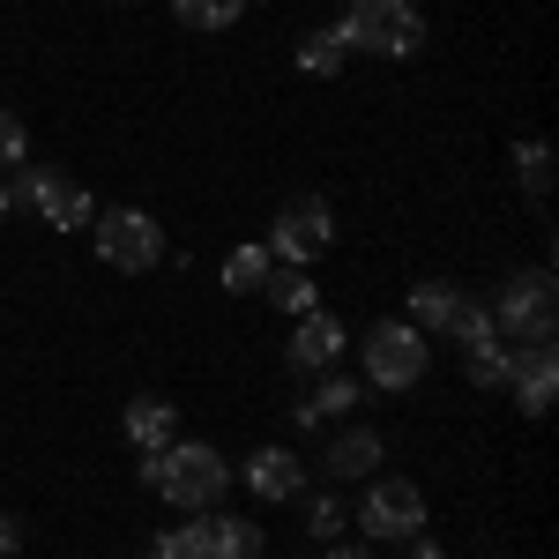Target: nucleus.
Wrapping results in <instances>:
<instances>
[{"label":"nucleus","instance_id":"12","mask_svg":"<svg viewBox=\"0 0 559 559\" xmlns=\"http://www.w3.org/2000/svg\"><path fill=\"white\" fill-rule=\"evenodd\" d=\"M173 432H179V403H165V395H134L128 403V440L142 448V455L173 448Z\"/></svg>","mask_w":559,"mask_h":559},{"label":"nucleus","instance_id":"13","mask_svg":"<svg viewBox=\"0 0 559 559\" xmlns=\"http://www.w3.org/2000/svg\"><path fill=\"white\" fill-rule=\"evenodd\" d=\"M373 471H381V432L350 426L329 440V477H373Z\"/></svg>","mask_w":559,"mask_h":559},{"label":"nucleus","instance_id":"30","mask_svg":"<svg viewBox=\"0 0 559 559\" xmlns=\"http://www.w3.org/2000/svg\"><path fill=\"white\" fill-rule=\"evenodd\" d=\"M8 210H15V202H8V187H0V216H8Z\"/></svg>","mask_w":559,"mask_h":559},{"label":"nucleus","instance_id":"2","mask_svg":"<svg viewBox=\"0 0 559 559\" xmlns=\"http://www.w3.org/2000/svg\"><path fill=\"white\" fill-rule=\"evenodd\" d=\"M485 313H492V336H500V344H552V329H559L552 276H545V269L508 276V284H500V306H485Z\"/></svg>","mask_w":559,"mask_h":559},{"label":"nucleus","instance_id":"10","mask_svg":"<svg viewBox=\"0 0 559 559\" xmlns=\"http://www.w3.org/2000/svg\"><path fill=\"white\" fill-rule=\"evenodd\" d=\"M344 344H350L344 321L313 306V313H299V336H292V350H284V358H292V373H321V366H336V350H344Z\"/></svg>","mask_w":559,"mask_h":559},{"label":"nucleus","instance_id":"28","mask_svg":"<svg viewBox=\"0 0 559 559\" xmlns=\"http://www.w3.org/2000/svg\"><path fill=\"white\" fill-rule=\"evenodd\" d=\"M411 559H448V552H440V545H426V530H418V537H411Z\"/></svg>","mask_w":559,"mask_h":559},{"label":"nucleus","instance_id":"20","mask_svg":"<svg viewBox=\"0 0 559 559\" xmlns=\"http://www.w3.org/2000/svg\"><path fill=\"white\" fill-rule=\"evenodd\" d=\"M448 306H455V284H411V329H448Z\"/></svg>","mask_w":559,"mask_h":559},{"label":"nucleus","instance_id":"8","mask_svg":"<svg viewBox=\"0 0 559 559\" xmlns=\"http://www.w3.org/2000/svg\"><path fill=\"white\" fill-rule=\"evenodd\" d=\"M358 522H366L373 537H418V530H426V492H418L411 477H373Z\"/></svg>","mask_w":559,"mask_h":559},{"label":"nucleus","instance_id":"21","mask_svg":"<svg viewBox=\"0 0 559 559\" xmlns=\"http://www.w3.org/2000/svg\"><path fill=\"white\" fill-rule=\"evenodd\" d=\"M150 559H216L210 522H179L173 537H157V552H150Z\"/></svg>","mask_w":559,"mask_h":559},{"label":"nucleus","instance_id":"7","mask_svg":"<svg viewBox=\"0 0 559 559\" xmlns=\"http://www.w3.org/2000/svg\"><path fill=\"white\" fill-rule=\"evenodd\" d=\"M8 202H31V210H38L52 231H83L90 216H97V202H90L75 179H60V173H15Z\"/></svg>","mask_w":559,"mask_h":559},{"label":"nucleus","instance_id":"17","mask_svg":"<svg viewBox=\"0 0 559 559\" xmlns=\"http://www.w3.org/2000/svg\"><path fill=\"white\" fill-rule=\"evenodd\" d=\"M269 247H231V261H224V292H261L269 284Z\"/></svg>","mask_w":559,"mask_h":559},{"label":"nucleus","instance_id":"19","mask_svg":"<svg viewBox=\"0 0 559 559\" xmlns=\"http://www.w3.org/2000/svg\"><path fill=\"white\" fill-rule=\"evenodd\" d=\"M173 8H179L187 31H231L247 15V0H173Z\"/></svg>","mask_w":559,"mask_h":559},{"label":"nucleus","instance_id":"14","mask_svg":"<svg viewBox=\"0 0 559 559\" xmlns=\"http://www.w3.org/2000/svg\"><path fill=\"white\" fill-rule=\"evenodd\" d=\"M210 545H216V559H261V530H254V522H239V515H216L210 522Z\"/></svg>","mask_w":559,"mask_h":559},{"label":"nucleus","instance_id":"1","mask_svg":"<svg viewBox=\"0 0 559 559\" xmlns=\"http://www.w3.org/2000/svg\"><path fill=\"white\" fill-rule=\"evenodd\" d=\"M142 485H150L157 500H173L179 515H202V508L224 500L231 471H224V455L202 448V440H173V448H157V455L142 463Z\"/></svg>","mask_w":559,"mask_h":559},{"label":"nucleus","instance_id":"24","mask_svg":"<svg viewBox=\"0 0 559 559\" xmlns=\"http://www.w3.org/2000/svg\"><path fill=\"white\" fill-rule=\"evenodd\" d=\"M515 173H522V187L545 202V187H552V150H545V142H522V150H515Z\"/></svg>","mask_w":559,"mask_h":559},{"label":"nucleus","instance_id":"6","mask_svg":"<svg viewBox=\"0 0 559 559\" xmlns=\"http://www.w3.org/2000/svg\"><path fill=\"white\" fill-rule=\"evenodd\" d=\"M329 247H336V216H329V202H321V194H299L292 210H276L269 261H292V269H306V261L329 254Z\"/></svg>","mask_w":559,"mask_h":559},{"label":"nucleus","instance_id":"23","mask_svg":"<svg viewBox=\"0 0 559 559\" xmlns=\"http://www.w3.org/2000/svg\"><path fill=\"white\" fill-rule=\"evenodd\" d=\"M350 403H358V388H350L344 373H336V381H321V388H313V395L299 403V418L313 426V418H336V411H350Z\"/></svg>","mask_w":559,"mask_h":559},{"label":"nucleus","instance_id":"29","mask_svg":"<svg viewBox=\"0 0 559 559\" xmlns=\"http://www.w3.org/2000/svg\"><path fill=\"white\" fill-rule=\"evenodd\" d=\"M329 559H373L366 545H329Z\"/></svg>","mask_w":559,"mask_h":559},{"label":"nucleus","instance_id":"16","mask_svg":"<svg viewBox=\"0 0 559 559\" xmlns=\"http://www.w3.org/2000/svg\"><path fill=\"white\" fill-rule=\"evenodd\" d=\"M440 336H455L463 350H471V344H492V313H485L477 299H463V292H455V306H448V329H440Z\"/></svg>","mask_w":559,"mask_h":559},{"label":"nucleus","instance_id":"15","mask_svg":"<svg viewBox=\"0 0 559 559\" xmlns=\"http://www.w3.org/2000/svg\"><path fill=\"white\" fill-rule=\"evenodd\" d=\"M508 373H515V344H471V388H508Z\"/></svg>","mask_w":559,"mask_h":559},{"label":"nucleus","instance_id":"9","mask_svg":"<svg viewBox=\"0 0 559 559\" xmlns=\"http://www.w3.org/2000/svg\"><path fill=\"white\" fill-rule=\"evenodd\" d=\"M508 388H515V403L530 411V418H545V411H552V388H559V358H552V344H522V350H515V373H508Z\"/></svg>","mask_w":559,"mask_h":559},{"label":"nucleus","instance_id":"4","mask_svg":"<svg viewBox=\"0 0 559 559\" xmlns=\"http://www.w3.org/2000/svg\"><path fill=\"white\" fill-rule=\"evenodd\" d=\"M90 224H97V261L120 269V276H142V269L165 261V231H157L150 210H105V216H90Z\"/></svg>","mask_w":559,"mask_h":559},{"label":"nucleus","instance_id":"3","mask_svg":"<svg viewBox=\"0 0 559 559\" xmlns=\"http://www.w3.org/2000/svg\"><path fill=\"white\" fill-rule=\"evenodd\" d=\"M344 45L373 52V60H411L426 45V15L411 0H358L350 23H344Z\"/></svg>","mask_w":559,"mask_h":559},{"label":"nucleus","instance_id":"22","mask_svg":"<svg viewBox=\"0 0 559 559\" xmlns=\"http://www.w3.org/2000/svg\"><path fill=\"white\" fill-rule=\"evenodd\" d=\"M299 68L306 75H336V68H344V31H313V38L299 45Z\"/></svg>","mask_w":559,"mask_h":559},{"label":"nucleus","instance_id":"27","mask_svg":"<svg viewBox=\"0 0 559 559\" xmlns=\"http://www.w3.org/2000/svg\"><path fill=\"white\" fill-rule=\"evenodd\" d=\"M23 545V530H15V515H0V552H15Z\"/></svg>","mask_w":559,"mask_h":559},{"label":"nucleus","instance_id":"18","mask_svg":"<svg viewBox=\"0 0 559 559\" xmlns=\"http://www.w3.org/2000/svg\"><path fill=\"white\" fill-rule=\"evenodd\" d=\"M261 292L284 306V313H313V276L292 269V261H284V269H269V284H261Z\"/></svg>","mask_w":559,"mask_h":559},{"label":"nucleus","instance_id":"25","mask_svg":"<svg viewBox=\"0 0 559 559\" xmlns=\"http://www.w3.org/2000/svg\"><path fill=\"white\" fill-rule=\"evenodd\" d=\"M344 508H336V500H313V508H306V530H313V537H329V545H336V530H344Z\"/></svg>","mask_w":559,"mask_h":559},{"label":"nucleus","instance_id":"5","mask_svg":"<svg viewBox=\"0 0 559 559\" xmlns=\"http://www.w3.org/2000/svg\"><path fill=\"white\" fill-rule=\"evenodd\" d=\"M366 373L373 388H418L426 381V329H411V321H381L373 336H366Z\"/></svg>","mask_w":559,"mask_h":559},{"label":"nucleus","instance_id":"26","mask_svg":"<svg viewBox=\"0 0 559 559\" xmlns=\"http://www.w3.org/2000/svg\"><path fill=\"white\" fill-rule=\"evenodd\" d=\"M23 150H31V134L15 112H0V165H23Z\"/></svg>","mask_w":559,"mask_h":559},{"label":"nucleus","instance_id":"11","mask_svg":"<svg viewBox=\"0 0 559 559\" xmlns=\"http://www.w3.org/2000/svg\"><path fill=\"white\" fill-rule=\"evenodd\" d=\"M247 485H254L261 500H299L306 492V463L292 448H261L254 463H247Z\"/></svg>","mask_w":559,"mask_h":559}]
</instances>
